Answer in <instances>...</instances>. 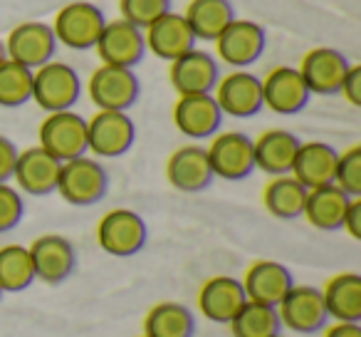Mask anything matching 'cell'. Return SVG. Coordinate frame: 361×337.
<instances>
[{
    "label": "cell",
    "mask_w": 361,
    "mask_h": 337,
    "mask_svg": "<svg viewBox=\"0 0 361 337\" xmlns=\"http://www.w3.org/2000/svg\"><path fill=\"white\" fill-rule=\"evenodd\" d=\"M106 189H109V174L99 159L85 154L62 161L55 191L70 206H94L106 196Z\"/></svg>",
    "instance_id": "1"
},
{
    "label": "cell",
    "mask_w": 361,
    "mask_h": 337,
    "mask_svg": "<svg viewBox=\"0 0 361 337\" xmlns=\"http://www.w3.org/2000/svg\"><path fill=\"white\" fill-rule=\"evenodd\" d=\"M82 80L77 70L67 62L50 60L42 67L32 70V102L40 110L65 112L80 102Z\"/></svg>",
    "instance_id": "2"
},
{
    "label": "cell",
    "mask_w": 361,
    "mask_h": 337,
    "mask_svg": "<svg viewBox=\"0 0 361 337\" xmlns=\"http://www.w3.org/2000/svg\"><path fill=\"white\" fill-rule=\"evenodd\" d=\"M149 228L146 221L131 208H111L97 223V243L114 258L136 256L146 246Z\"/></svg>",
    "instance_id": "3"
},
{
    "label": "cell",
    "mask_w": 361,
    "mask_h": 337,
    "mask_svg": "<svg viewBox=\"0 0 361 337\" xmlns=\"http://www.w3.org/2000/svg\"><path fill=\"white\" fill-rule=\"evenodd\" d=\"M104 13L94 3L75 0L57 13L50 28L55 32V40L70 50H92L104 30Z\"/></svg>",
    "instance_id": "4"
},
{
    "label": "cell",
    "mask_w": 361,
    "mask_h": 337,
    "mask_svg": "<svg viewBox=\"0 0 361 337\" xmlns=\"http://www.w3.org/2000/svg\"><path fill=\"white\" fill-rule=\"evenodd\" d=\"M136 139V126L126 112L97 110L87 119V154L94 159H116L131 149Z\"/></svg>",
    "instance_id": "5"
},
{
    "label": "cell",
    "mask_w": 361,
    "mask_h": 337,
    "mask_svg": "<svg viewBox=\"0 0 361 337\" xmlns=\"http://www.w3.org/2000/svg\"><path fill=\"white\" fill-rule=\"evenodd\" d=\"M37 141L57 161H70L87 154V119L72 110L50 112L37 129Z\"/></svg>",
    "instance_id": "6"
},
{
    "label": "cell",
    "mask_w": 361,
    "mask_h": 337,
    "mask_svg": "<svg viewBox=\"0 0 361 337\" xmlns=\"http://www.w3.org/2000/svg\"><path fill=\"white\" fill-rule=\"evenodd\" d=\"M139 77L129 67L99 65L87 80V95L97 110L126 112L139 100Z\"/></svg>",
    "instance_id": "7"
},
{
    "label": "cell",
    "mask_w": 361,
    "mask_h": 337,
    "mask_svg": "<svg viewBox=\"0 0 361 337\" xmlns=\"http://www.w3.org/2000/svg\"><path fill=\"white\" fill-rule=\"evenodd\" d=\"M213 177L226 182H243L255 172L252 139L243 131H218L206 146Z\"/></svg>",
    "instance_id": "8"
},
{
    "label": "cell",
    "mask_w": 361,
    "mask_h": 337,
    "mask_svg": "<svg viewBox=\"0 0 361 337\" xmlns=\"http://www.w3.org/2000/svg\"><path fill=\"white\" fill-rule=\"evenodd\" d=\"M280 325L300 335H314L329 322L322 290L314 285H292L275 307Z\"/></svg>",
    "instance_id": "9"
},
{
    "label": "cell",
    "mask_w": 361,
    "mask_h": 337,
    "mask_svg": "<svg viewBox=\"0 0 361 337\" xmlns=\"http://www.w3.org/2000/svg\"><path fill=\"white\" fill-rule=\"evenodd\" d=\"M211 95L221 107L223 117L247 119L262 110V82L260 77L247 70H233L223 75Z\"/></svg>",
    "instance_id": "10"
},
{
    "label": "cell",
    "mask_w": 361,
    "mask_h": 337,
    "mask_svg": "<svg viewBox=\"0 0 361 337\" xmlns=\"http://www.w3.org/2000/svg\"><path fill=\"white\" fill-rule=\"evenodd\" d=\"M3 42H6L8 60L18 62L27 70H37L45 62H50L57 50L55 32L40 20H25L16 25Z\"/></svg>",
    "instance_id": "11"
},
{
    "label": "cell",
    "mask_w": 361,
    "mask_h": 337,
    "mask_svg": "<svg viewBox=\"0 0 361 337\" xmlns=\"http://www.w3.org/2000/svg\"><path fill=\"white\" fill-rule=\"evenodd\" d=\"M216 52L223 65L233 70H245L265 52V30L255 20H233L216 37Z\"/></svg>",
    "instance_id": "12"
},
{
    "label": "cell",
    "mask_w": 361,
    "mask_h": 337,
    "mask_svg": "<svg viewBox=\"0 0 361 337\" xmlns=\"http://www.w3.org/2000/svg\"><path fill=\"white\" fill-rule=\"evenodd\" d=\"M27 251H30L35 280H42L47 285H60V283H65L75 273V246L65 236H60V233H45V236L35 238L27 246Z\"/></svg>",
    "instance_id": "13"
},
{
    "label": "cell",
    "mask_w": 361,
    "mask_h": 337,
    "mask_svg": "<svg viewBox=\"0 0 361 337\" xmlns=\"http://www.w3.org/2000/svg\"><path fill=\"white\" fill-rule=\"evenodd\" d=\"M94 50H97V55H99L102 65L129 67V70H134L146 55L144 30H139L136 25L126 23L124 18H119V20H106Z\"/></svg>",
    "instance_id": "14"
},
{
    "label": "cell",
    "mask_w": 361,
    "mask_h": 337,
    "mask_svg": "<svg viewBox=\"0 0 361 337\" xmlns=\"http://www.w3.org/2000/svg\"><path fill=\"white\" fill-rule=\"evenodd\" d=\"M169 80L180 95H211L216 82L221 80V65L206 50H188L186 55L176 57L169 67Z\"/></svg>",
    "instance_id": "15"
},
{
    "label": "cell",
    "mask_w": 361,
    "mask_h": 337,
    "mask_svg": "<svg viewBox=\"0 0 361 337\" xmlns=\"http://www.w3.org/2000/svg\"><path fill=\"white\" fill-rule=\"evenodd\" d=\"M262 107L282 117L297 114L307 107L312 92L307 90L297 67H275L262 77Z\"/></svg>",
    "instance_id": "16"
},
{
    "label": "cell",
    "mask_w": 361,
    "mask_h": 337,
    "mask_svg": "<svg viewBox=\"0 0 361 337\" xmlns=\"http://www.w3.org/2000/svg\"><path fill=\"white\" fill-rule=\"evenodd\" d=\"M351 62L334 47H314L300 60V75L312 95H339V87Z\"/></svg>",
    "instance_id": "17"
},
{
    "label": "cell",
    "mask_w": 361,
    "mask_h": 337,
    "mask_svg": "<svg viewBox=\"0 0 361 337\" xmlns=\"http://www.w3.org/2000/svg\"><path fill=\"white\" fill-rule=\"evenodd\" d=\"M166 179L176 191L183 194H198L211 187L213 169L208 161L206 146L201 144H186L178 146L166 161Z\"/></svg>",
    "instance_id": "18"
},
{
    "label": "cell",
    "mask_w": 361,
    "mask_h": 337,
    "mask_svg": "<svg viewBox=\"0 0 361 337\" xmlns=\"http://www.w3.org/2000/svg\"><path fill=\"white\" fill-rule=\"evenodd\" d=\"M60 166L52 154H47L42 146H30V149L20 151L16 161V172L13 179L18 184V191L27 194V196H47L55 194L57 179H60Z\"/></svg>",
    "instance_id": "19"
},
{
    "label": "cell",
    "mask_w": 361,
    "mask_h": 337,
    "mask_svg": "<svg viewBox=\"0 0 361 337\" xmlns=\"http://www.w3.org/2000/svg\"><path fill=\"white\" fill-rule=\"evenodd\" d=\"M144 42L151 55H156L164 62H173L176 57L186 55L188 50H193L198 40L191 28H188L186 18L169 11L166 16L156 18V20L146 28Z\"/></svg>",
    "instance_id": "20"
},
{
    "label": "cell",
    "mask_w": 361,
    "mask_h": 337,
    "mask_svg": "<svg viewBox=\"0 0 361 337\" xmlns=\"http://www.w3.org/2000/svg\"><path fill=\"white\" fill-rule=\"evenodd\" d=\"M173 124L188 139H211L221 131L223 112L213 95H180L173 105Z\"/></svg>",
    "instance_id": "21"
},
{
    "label": "cell",
    "mask_w": 361,
    "mask_h": 337,
    "mask_svg": "<svg viewBox=\"0 0 361 337\" xmlns=\"http://www.w3.org/2000/svg\"><path fill=\"white\" fill-rule=\"evenodd\" d=\"M243 290H245L247 300L262 302V305L277 307L280 300L287 295L295 280L287 266L277 261H255L252 266H247V271L243 273Z\"/></svg>",
    "instance_id": "22"
},
{
    "label": "cell",
    "mask_w": 361,
    "mask_h": 337,
    "mask_svg": "<svg viewBox=\"0 0 361 337\" xmlns=\"http://www.w3.org/2000/svg\"><path fill=\"white\" fill-rule=\"evenodd\" d=\"M245 300L243 283L233 276H213L198 290V310L203 312L206 320L218 322V325L223 322L228 325Z\"/></svg>",
    "instance_id": "23"
},
{
    "label": "cell",
    "mask_w": 361,
    "mask_h": 337,
    "mask_svg": "<svg viewBox=\"0 0 361 337\" xmlns=\"http://www.w3.org/2000/svg\"><path fill=\"white\" fill-rule=\"evenodd\" d=\"M339 151L326 141H300V149L292 164V177L310 191L317 187L334 184V169Z\"/></svg>",
    "instance_id": "24"
},
{
    "label": "cell",
    "mask_w": 361,
    "mask_h": 337,
    "mask_svg": "<svg viewBox=\"0 0 361 337\" xmlns=\"http://www.w3.org/2000/svg\"><path fill=\"white\" fill-rule=\"evenodd\" d=\"M300 149V139L287 129H267L257 139H252L255 151V169L267 177H282L292 172L295 154Z\"/></svg>",
    "instance_id": "25"
},
{
    "label": "cell",
    "mask_w": 361,
    "mask_h": 337,
    "mask_svg": "<svg viewBox=\"0 0 361 337\" xmlns=\"http://www.w3.org/2000/svg\"><path fill=\"white\" fill-rule=\"evenodd\" d=\"M349 201H351V196L341 191L336 184L310 189V191H307L302 218H305L312 228H317V231H341V221H344Z\"/></svg>",
    "instance_id": "26"
},
{
    "label": "cell",
    "mask_w": 361,
    "mask_h": 337,
    "mask_svg": "<svg viewBox=\"0 0 361 337\" xmlns=\"http://www.w3.org/2000/svg\"><path fill=\"white\" fill-rule=\"evenodd\" d=\"M322 297H324L326 315L339 322H361V276L359 273H336L324 283Z\"/></svg>",
    "instance_id": "27"
},
{
    "label": "cell",
    "mask_w": 361,
    "mask_h": 337,
    "mask_svg": "<svg viewBox=\"0 0 361 337\" xmlns=\"http://www.w3.org/2000/svg\"><path fill=\"white\" fill-rule=\"evenodd\" d=\"M305 201H307V189L292 174L270 177V182L262 189V206H265V211L270 216L280 218V221L302 218Z\"/></svg>",
    "instance_id": "28"
},
{
    "label": "cell",
    "mask_w": 361,
    "mask_h": 337,
    "mask_svg": "<svg viewBox=\"0 0 361 337\" xmlns=\"http://www.w3.org/2000/svg\"><path fill=\"white\" fill-rule=\"evenodd\" d=\"M146 337H193L196 335V317L191 307L176 300L156 302L144 317Z\"/></svg>",
    "instance_id": "29"
},
{
    "label": "cell",
    "mask_w": 361,
    "mask_h": 337,
    "mask_svg": "<svg viewBox=\"0 0 361 337\" xmlns=\"http://www.w3.org/2000/svg\"><path fill=\"white\" fill-rule=\"evenodd\" d=\"M183 18L196 40L216 42V37L235 20V13H233L231 0H191Z\"/></svg>",
    "instance_id": "30"
},
{
    "label": "cell",
    "mask_w": 361,
    "mask_h": 337,
    "mask_svg": "<svg viewBox=\"0 0 361 337\" xmlns=\"http://www.w3.org/2000/svg\"><path fill=\"white\" fill-rule=\"evenodd\" d=\"M231 335L233 337H272L282 332L280 317L272 305H262L255 300H245L240 310L233 315Z\"/></svg>",
    "instance_id": "31"
},
{
    "label": "cell",
    "mask_w": 361,
    "mask_h": 337,
    "mask_svg": "<svg viewBox=\"0 0 361 337\" xmlns=\"http://www.w3.org/2000/svg\"><path fill=\"white\" fill-rule=\"evenodd\" d=\"M35 283L30 251L20 243H8L0 248V290L23 292Z\"/></svg>",
    "instance_id": "32"
},
{
    "label": "cell",
    "mask_w": 361,
    "mask_h": 337,
    "mask_svg": "<svg viewBox=\"0 0 361 337\" xmlns=\"http://www.w3.org/2000/svg\"><path fill=\"white\" fill-rule=\"evenodd\" d=\"M32 100V70L13 60L0 62V107L16 110Z\"/></svg>",
    "instance_id": "33"
},
{
    "label": "cell",
    "mask_w": 361,
    "mask_h": 337,
    "mask_svg": "<svg viewBox=\"0 0 361 337\" xmlns=\"http://www.w3.org/2000/svg\"><path fill=\"white\" fill-rule=\"evenodd\" d=\"M334 184L351 199L361 196V144L349 146L336 156Z\"/></svg>",
    "instance_id": "34"
},
{
    "label": "cell",
    "mask_w": 361,
    "mask_h": 337,
    "mask_svg": "<svg viewBox=\"0 0 361 337\" xmlns=\"http://www.w3.org/2000/svg\"><path fill=\"white\" fill-rule=\"evenodd\" d=\"M121 18L139 30H146L156 18L171 11V0H119Z\"/></svg>",
    "instance_id": "35"
},
{
    "label": "cell",
    "mask_w": 361,
    "mask_h": 337,
    "mask_svg": "<svg viewBox=\"0 0 361 337\" xmlns=\"http://www.w3.org/2000/svg\"><path fill=\"white\" fill-rule=\"evenodd\" d=\"M25 216L23 194L8 182L0 184V233H8L18 226Z\"/></svg>",
    "instance_id": "36"
},
{
    "label": "cell",
    "mask_w": 361,
    "mask_h": 337,
    "mask_svg": "<svg viewBox=\"0 0 361 337\" xmlns=\"http://www.w3.org/2000/svg\"><path fill=\"white\" fill-rule=\"evenodd\" d=\"M339 95L351 107H361V65H349L344 75V82L339 87Z\"/></svg>",
    "instance_id": "37"
},
{
    "label": "cell",
    "mask_w": 361,
    "mask_h": 337,
    "mask_svg": "<svg viewBox=\"0 0 361 337\" xmlns=\"http://www.w3.org/2000/svg\"><path fill=\"white\" fill-rule=\"evenodd\" d=\"M18 146L13 144L8 136L0 134V184L11 182L13 172H16V161H18Z\"/></svg>",
    "instance_id": "38"
},
{
    "label": "cell",
    "mask_w": 361,
    "mask_h": 337,
    "mask_svg": "<svg viewBox=\"0 0 361 337\" xmlns=\"http://www.w3.org/2000/svg\"><path fill=\"white\" fill-rule=\"evenodd\" d=\"M341 231L349 233V238H354V241H361V196L349 201L344 221H341Z\"/></svg>",
    "instance_id": "39"
},
{
    "label": "cell",
    "mask_w": 361,
    "mask_h": 337,
    "mask_svg": "<svg viewBox=\"0 0 361 337\" xmlns=\"http://www.w3.org/2000/svg\"><path fill=\"white\" fill-rule=\"evenodd\" d=\"M322 337H361V322H326Z\"/></svg>",
    "instance_id": "40"
},
{
    "label": "cell",
    "mask_w": 361,
    "mask_h": 337,
    "mask_svg": "<svg viewBox=\"0 0 361 337\" xmlns=\"http://www.w3.org/2000/svg\"><path fill=\"white\" fill-rule=\"evenodd\" d=\"M6 57H8V52H6V42L0 40V62L6 60Z\"/></svg>",
    "instance_id": "41"
},
{
    "label": "cell",
    "mask_w": 361,
    "mask_h": 337,
    "mask_svg": "<svg viewBox=\"0 0 361 337\" xmlns=\"http://www.w3.org/2000/svg\"><path fill=\"white\" fill-rule=\"evenodd\" d=\"M272 337H287V335H282V332H277V335H272Z\"/></svg>",
    "instance_id": "42"
},
{
    "label": "cell",
    "mask_w": 361,
    "mask_h": 337,
    "mask_svg": "<svg viewBox=\"0 0 361 337\" xmlns=\"http://www.w3.org/2000/svg\"><path fill=\"white\" fill-rule=\"evenodd\" d=\"M3 295H6V292H3V290H0V300H3Z\"/></svg>",
    "instance_id": "43"
},
{
    "label": "cell",
    "mask_w": 361,
    "mask_h": 337,
    "mask_svg": "<svg viewBox=\"0 0 361 337\" xmlns=\"http://www.w3.org/2000/svg\"><path fill=\"white\" fill-rule=\"evenodd\" d=\"M136 337H146V335H144V332H141V335H136Z\"/></svg>",
    "instance_id": "44"
}]
</instances>
